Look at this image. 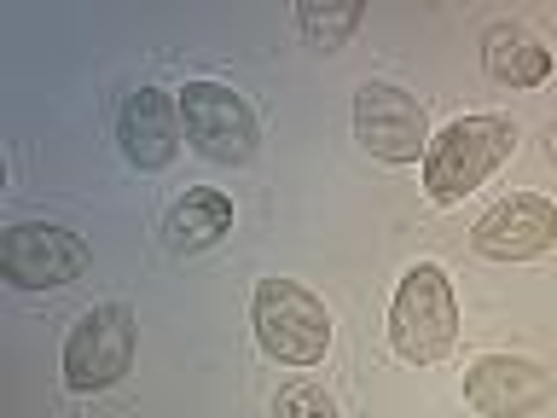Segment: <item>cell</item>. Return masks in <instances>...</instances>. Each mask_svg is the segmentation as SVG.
I'll use <instances>...</instances> for the list:
<instances>
[{"label": "cell", "mask_w": 557, "mask_h": 418, "mask_svg": "<svg viewBox=\"0 0 557 418\" xmlns=\"http://www.w3.org/2000/svg\"><path fill=\"white\" fill-rule=\"evenodd\" d=\"M360 17H366V7H355V0H348V7H296V29H302L313 47L337 52L348 35H355Z\"/></svg>", "instance_id": "obj_13"}, {"label": "cell", "mask_w": 557, "mask_h": 418, "mask_svg": "<svg viewBox=\"0 0 557 418\" xmlns=\"http://www.w3.org/2000/svg\"><path fill=\"white\" fill-rule=\"evenodd\" d=\"M546 163L557 169V122H552V128H546Z\"/></svg>", "instance_id": "obj_15"}, {"label": "cell", "mask_w": 557, "mask_h": 418, "mask_svg": "<svg viewBox=\"0 0 557 418\" xmlns=\"http://www.w3.org/2000/svg\"><path fill=\"white\" fill-rule=\"evenodd\" d=\"M174 104H181L186 146L198 157H209V163H250L256 157V139H261L256 111L226 82H186Z\"/></svg>", "instance_id": "obj_4"}, {"label": "cell", "mask_w": 557, "mask_h": 418, "mask_svg": "<svg viewBox=\"0 0 557 418\" xmlns=\"http://www.w3.org/2000/svg\"><path fill=\"white\" fill-rule=\"evenodd\" d=\"M355 139L377 163H424L430 151V116L407 87L395 82H360L355 94Z\"/></svg>", "instance_id": "obj_7"}, {"label": "cell", "mask_w": 557, "mask_h": 418, "mask_svg": "<svg viewBox=\"0 0 557 418\" xmlns=\"http://www.w3.org/2000/svg\"><path fill=\"white\" fill-rule=\"evenodd\" d=\"M482 70L499 87H540L552 76V47L529 24H494L482 35Z\"/></svg>", "instance_id": "obj_11"}, {"label": "cell", "mask_w": 557, "mask_h": 418, "mask_svg": "<svg viewBox=\"0 0 557 418\" xmlns=\"http://www.w3.org/2000/svg\"><path fill=\"white\" fill-rule=\"evenodd\" d=\"M470 244L487 261H534L557 244V204L534 198V192H517V198H499L487 216L470 226Z\"/></svg>", "instance_id": "obj_8"}, {"label": "cell", "mask_w": 557, "mask_h": 418, "mask_svg": "<svg viewBox=\"0 0 557 418\" xmlns=\"http://www.w3.org/2000/svg\"><path fill=\"white\" fill-rule=\"evenodd\" d=\"M273 418H343V413L320 383H285L273 395Z\"/></svg>", "instance_id": "obj_14"}, {"label": "cell", "mask_w": 557, "mask_h": 418, "mask_svg": "<svg viewBox=\"0 0 557 418\" xmlns=\"http://www.w3.org/2000/svg\"><path fill=\"white\" fill-rule=\"evenodd\" d=\"M134 366V314L122 303L87 308L64 337V383L76 395H99L128 378Z\"/></svg>", "instance_id": "obj_5"}, {"label": "cell", "mask_w": 557, "mask_h": 418, "mask_svg": "<svg viewBox=\"0 0 557 418\" xmlns=\"http://www.w3.org/2000/svg\"><path fill=\"white\" fill-rule=\"evenodd\" d=\"M517 151V122L511 116H459L430 139L424 151V192L430 204H465L487 174H499Z\"/></svg>", "instance_id": "obj_1"}, {"label": "cell", "mask_w": 557, "mask_h": 418, "mask_svg": "<svg viewBox=\"0 0 557 418\" xmlns=\"http://www.w3.org/2000/svg\"><path fill=\"white\" fill-rule=\"evenodd\" d=\"M250 325L261 355L285 366H320L331 348V308L296 279H261L250 303Z\"/></svg>", "instance_id": "obj_3"}, {"label": "cell", "mask_w": 557, "mask_h": 418, "mask_svg": "<svg viewBox=\"0 0 557 418\" xmlns=\"http://www.w3.org/2000/svg\"><path fill=\"white\" fill-rule=\"evenodd\" d=\"M389 343L407 366H435L453 355V343H459V303H453V285L435 261H418L395 285Z\"/></svg>", "instance_id": "obj_2"}, {"label": "cell", "mask_w": 557, "mask_h": 418, "mask_svg": "<svg viewBox=\"0 0 557 418\" xmlns=\"http://www.w3.org/2000/svg\"><path fill=\"white\" fill-rule=\"evenodd\" d=\"M87 244L70 233V226L52 221H17L0 233V273L12 279L17 291H64L87 273Z\"/></svg>", "instance_id": "obj_6"}, {"label": "cell", "mask_w": 557, "mask_h": 418, "mask_svg": "<svg viewBox=\"0 0 557 418\" xmlns=\"http://www.w3.org/2000/svg\"><path fill=\"white\" fill-rule=\"evenodd\" d=\"M116 139L134 169H169L181 151V104L163 87H134L116 111Z\"/></svg>", "instance_id": "obj_10"}, {"label": "cell", "mask_w": 557, "mask_h": 418, "mask_svg": "<svg viewBox=\"0 0 557 418\" xmlns=\"http://www.w3.org/2000/svg\"><path fill=\"white\" fill-rule=\"evenodd\" d=\"M465 401L482 418H529L552 401V372L522 355H482L465 372Z\"/></svg>", "instance_id": "obj_9"}, {"label": "cell", "mask_w": 557, "mask_h": 418, "mask_svg": "<svg viewBox=\"0 0 557 418\" xmlns=\"http://www.w3.org/2000/svg\"><path fill=\"white\" fill-rule=\"evenodd\" d=\"M163 233H169V250L198 256V250H209V244H221L226 233H233V198H226V192H215V186L186 192V198L169 209Z\"/></svg>", "instance_id": "obj_12"}]
</instances>
